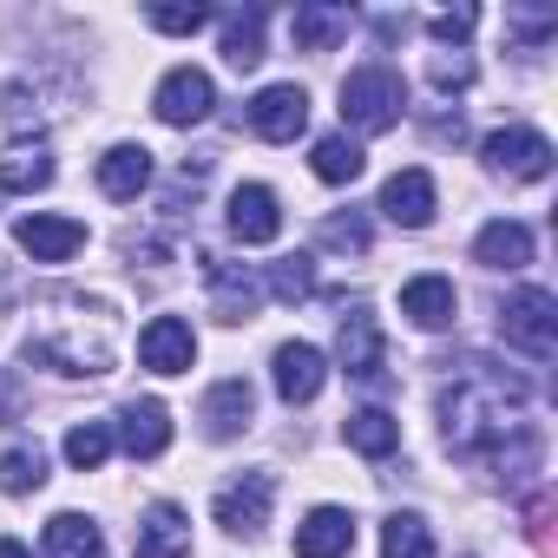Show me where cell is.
I'll return each instance as SVG.
<instances>
[{"mask_svg":"<svg viewBox=\"0 0 558 558\" xmlns=\"http://www.w3.org/2000/svg\"><path fill=\"white\" fill-rule=\"evenodd\" d=\"M27 362L86 381V375H112L119 362V323L106 303L80 296V290H40L34 296V323H27Z\"/></svg>","mask_w":558,"mask_h":558,"instance_id":"obj_1","label":"cell"},{"mask_svg":"<svg viewBox=\"0 0 558 558\" xmlns=\"http://www.w3.org/2000/svg\"><path fill=\"white\" fill-rule=\"evenodd\" d=\"M440 440L453 453H493L506 434H519V408H525V381L493 368L486 355H466L453 368V381L440 388Z\"/></svg>","mask_w":558,"mask_h":558,"instance_id":"obj_2","label":"cell"},{"mask_svg":"<svg viewBox=\"0 0 558 558\" xmlns=\"http://www.w3.org/2000/svg\"><path fill=\"white\" fill-rule=\"evenodd\" d=\"M401 112H408V86L395 66H355L342 80V119L355 132H388V125H401Z\"/></svg>","mask_w":558,"mask_h":558,"instance_id":"obj_3","label":"cell"},{"mask_svg":"<svg viewBox=\"0 0 558 558\" xmlns=\"http://www.w3.org/2000/svg\"><path fill=\"white\" fill-rule=\"evenodd\" d=\"M499 336H506V349L551 362L558 355V296L551 290H512L499 303Z\"/></svg>","mask_w":558,"mask_h":558,"instance_id":"obj_4","label":"cell"},{"mask_svg":"<svg viewBox=\"0 0 558 558\" xmlns=\"http://www.w3.org/2000/svg\"><path fill=\"white\" fill-rule=\"evenodd\" d=\"M269 506H276V480H269V473H243V480H230V486L210 499V519H217L230 538H256V532L269 525Z\"/></svg>","mask_w":558,"mask_h":558,"instance_id":"obj_5","label":"cell"},{"mask_svg":"<svg viewBox=\"0 0 558 558\" xmlns=\"http://www.w3.org/2000/svg\"><path fill=\"white\" fill-rule=\"evenodd\" d=\"M480 151H486V171H499V178H525L532 184V178L551 171V138L532 132V125H499Z\"/></svg>","mask_w":558,"mask_h":558,"instance_id":"obj_6","label":"cell"},{"mask_svg":"<svg viewBox=\"0 0 558 558\" xmlns=\"http://www.w3.org/2000/svg\"><path fill=\"white\" fill-rule=\"evenodd\" d=\"M151 106H158V119H165V125H204V119H210V106H217V86H210V73H204V66H171V73L158 80Z\"/></svg>","mask_w":558,"mask_h":558,"instance_id":"obj_7","label":"cell"},{"mask_svg":"<svg viewBox=\"0 0 558 558\" xmlns=\"http://www.w3.org/2000/svg\"><path fill=\"white\" fill-rule=\"evenodd\" d=\"M310 125V93L303 86H263L250 99V132L269 138V145H296Z\"/></svg>","mask_w":558,"mask_h":558,"instance_id":"obj_8","label":"cell"},{"mask_svg":"<svg viewBox=\"0 0 558 558\" xmlns=\"http://www.w3.org/2000/svg\"><path fill=\"white\" fill-rule=\"evenodd\" d=\"M434 210H440V191H434V178H427L421 165H408V171H395V178L381 184V217H388V223H401V230H427Z\"/></svg>","mask_w":558,"mask_h":558,"instance_id":"obj_9","label":"cell"},{"mask_svg":"<svg viewBox=\"0 0 558 558\" xmlns=\"http://www.w3.org/2000/svg\"><path fill=\"white\" fill-rule=\"evenodd\" d=\"M381 355H388L381 323H375L368 303H355V310L342 316V329H336V362H342L355 381H375V375H381Z\"/></svg>","mask_w":558,"mask_h":558,"instance_id":"obj_10","label":"cell"},{"mask_svg":"<svg viewBox=\"0 0 558 558\" xmlns=\"http://www.w3.org/2000/svg\"><path fill=\"white\" fill-rule=\"evenodd\" d=\"M14 236H21V250H27L34 263H66V256H80V250H86V223H80V217H53V210L21 217V223H14Z\"/></svg>","mask_w":558,"mask_h":558,"instance_id":"obj_11","label":"cell"},{"mask_svg":"<svg viewBox=\"0 0 558 558\" xmlns=\"http://www.w3.org/2000/svg\"><path fill=\"white\" fill-rule=\"evenodd\" d=\"M138 362H145L151 375H184V368L197 362V336H191V323H184V316H151L145 336H138Z\"/></svg>","mask_w":558,"mask_h":558,"instance_id":"obj_12","label":"cell"},{"mask_svg":"<svg viewBox=\"0 0 558 558\" xmlns=\"http://www.w3.org/2000/svg\"><path fill=\"white\" fill-rule=\"evenodd\" d=\"M197 421H204V434L210 440H236L250 421H256V388L243 381V375H230V381H217L210 395H204V408H197Z\"/></svg>","mask_w":558,"mask_h":558,"instance_id":"obj_13","label":"cell"},{"mask_svg":"<svg viewBox=\"0 0 558 558\" xmlns=\"http://www.w3.org/2000/svg\"><path fill=\"white\" fill-rule=\"evenodd\" d=\"M283 230V204H276L269 184H236L230 191V236L236 243H276Z\"/></svg>","mask_w":558,"mask_h":558,"instance_id":"obj_14","label":"cell"},{"mask_svg":"<svg viewBox=\"0 0 558 558\" xmlns=\"http://www.w3.org/2000/svg\"><path fill=\"white\" fill-rule=\"evenodd\" d=\"M323 381H329L323 349H310V342H283V349H276V395H283L290 408L316 401V395H323Z\"/></svg>","mask_w":558,"mask_h":558,"instance_id":"obj_15","label":"cell"},{"mask_svg":"<svg viewBox=\"0 0 558 558\" xmlns=\"http://www.w3.org/2000/svg\"><path fill=\"white\" fill-rule=\"evenodd\" d=\"M132 460H158L165 447H171V408L165 401H132V408H119V434H112Z\"/></svg>","mask_w":558,"mask_h":558,"instance_id":"obj_16","label":"cell"},{"mask_svg":"<svg viewBox=\"0 0 558 558\" xmlns=\"http://www.w3.org/2000/svg\"><path fill=\"white\" fill-rule=\"evenodd\" d=\"M401 316L414 323V329H453V316H460V296H453V283L447 276H414V283H401Z\"/></svg>","mask_w":558,"mask_h":558,"instance_id":"obj_17","label":"cell"},{"mask_svg":"<svg viewBox=\"0 0 558 558\" xmlns=\"http://www.w3.org/2000/svg\"><path fill=\"white\" fill-rule=\"evenodd\" d=\"M355 551V512L342 506H316L296 525V558H349Z\"/></svg>","mask_w":558,"mask_h":558,"instance_id":"obj_18","label":"cell"},{"mask_svg":"<svg viewBox=\"0 0 558 558\" xmlns=\"http://www.w3.org/2000/svg\"><path fill=\"white\" fill-rule=\"evenodd\" d=\"M138 558H191V519H184V506H171V499L145 506V519H138Z\"/></svg>","mask_w":558,"mask_h":558,"instance_id":"obj_19","label":"cell"},{"mask_svg":"<svg viewBox=\"0 0 558 558\" xmlns=\"http://www.w3.org/2000/svg\"><path fill=\"white\" fill-rule=\"evenodd\" d=\"M473 263H486V269H525L532 263V230L519 217H493L473 236Z\"/></svg>","mask_w":558,"mask_h":558,"instance_id":"obj_20","label":"cell"},{"mask_svg":"<svg viewBox=\"0 0 558 558\" xmlns=\"http://www.w3.org/2000/svg\"><path fill=\"white\" fill-rule=\"evenodd\" d=\"M145 184H151V151H145V145H112V151L99 158V191H106V197L132 204Z\"/></svg>","mask_w":558,"mask_h":558,"instance_id":"obj_21","label":"cell"},{"mask_svg":"<svg viewBox=\"0 0 558 558\" xmlns=\"http://www.w3.org/2000/svg\"><path fill=\"white\" fill-rule=\"evenodd\" d=\"M204 276H210V290H217L223 323H243V316L256 310V296H263L256 276H250V269H236V263H223V256H204Z\"/></svg>","mask_w":558,"mask_h":558,"instance_id":"obj_22","label":"cell"},{"mask_svg":"<svg viewBox=\"0 0 558 558\" xmlns=\"http://www.w3.org/2000/svg\"><path fill=\"white\" fill-rule=\"evenodd\" d=\"M47 184H53V151H47L40 138H34V145L14 138L8 158H0V191H21V197H27V191H47Z\"/></svg>","mask_w":558,"mask_h":558,"instance_id":"obj_23","label":"cell"},{"mask_svg":"<svg viewBox=\"0 0 558 558\" xmlns=\"http://www.w3.org/2000/svg\"><path fill=\"white\" fill-rule=\"evenodd\" d=\"M342 440H349L355 453H368V460H388V453L401 447V421H395L388 408H362V414L342 421Z\"/></svg>","mask_w":558,"mask_h":558,"instance_id":"obj_24","label":"cell"},{"mask_svg":"<svg viewBox=\"0 0 558 558\" xmlns=\"http://www.w3.org/2000/svg\"><path fill=\"white\" fill-rule=\"evenodd\" d=\"M47 558H106V538L86 512H53L47 519Z\"/></svg>","mask_w":558,"mask_h":558,"instance_id":"obj_25","label":"cell"},{"mask_svg":"<svg viewBox=\"0 0 558 558\" xmlns=\"http://www.w3.org/2000/svg\"><path fill=\"white\" fill-rule=\"evenodd\" d=\"M290 34H296L303 53H329V47L349 34V8H323V0H310V8L290 14Z\"/></svg>","mask_w":558,"mask_h":558,"instance_id":"obj_26","label":"cell"},{"mask_svg":"<svg viewBox=\"0 0 558 558\" xmlns=\"http://www.w3.org/2000/svg\"><path fill=\"white\" fill-rule=\"evenodd\" d=\"M310 165H316V178H323V184H355V178L368 171V151H362L349 132H329V138H316Z\"/></svg>","mask_w":558,"mask_h":558,"instance_id":"obj_27","label":"cell"},{"mask_svg":"<svg viewBox=\"0 0 558 558\" xmlns=\"http://www.w3.org/2000/svg\"><path fill=\"white\" fill-rule=\"evenodd\" d=\"M263 27H269V14H263V8H243V14H230V21H223V60H230L236 73L263 60Z\"/></svg>","mask_w":558,"mask_h":558,"instance_id":"obj_28","label":"cell"},{"mask_svg":"<svg viewBox=\"0 0 558 558\" xmlns=\"http://www.w3.org/2000/svg\"><path fill=\"white\" fill-rule=\"evenodd\" d=\"M263 290H269L276 303H310V296H316V263H310V256H276V263L263 269Z\"/></svg>","mask_w":558,"mask_h":558,"instance_id":"obj_29","label":"cell"},{"mask_svg":"<svg viewBox=\"0 0 558 558\" xmlns=\"http://www.w3.org/2000/svg\"><path fill=\"white\" fill-rule=\"evenodd\" d=\"M381 558H434V532L421 512H395L381 525Z\"/></svg>","mask_w":558,"mask_h":558,"instance_id":"obj_30","label":"cell"},{"mask_svg":"<svg viewBox=\"0 0 558 558\" xmlns=\"http://www.w3.org/2000/svg\"><path fill=\"white\" fill-rule=\"evenodd\" d=\"M47 486V453L40 447H8L0 453V493H40Z\"/></svg>","mask_w":558,"mask_h":558,"instance_id":"obj_31","label":"cell"},{"mask_svg":"<svg viewBox=\"0 0 558 558\" xmlns=\"http://www.w3.org/2000/svg\"><path fill=\"white\" fill-rule=\"evenodd\" d=\"M106 453H112V421H80V427L66 434V460H73L80 473H99Z\"/></svg>","mask_w":558,"mask_h":558,"instance_id":"obj_32","label":"cell"},{"mask_svg":"<svg viewBox=\"0 0 558 558\" xmlns=\"http://www.w3.org/2000/svg\"><path fill=\"white\" fill-rule=\"evenodd\" d=\"M427 80H434L440 93H460V86H473V53H460V47L434 53V60H427Z\"/></svg>","mask_w":558,"mask_h":558,"instance_id":"obj_33","label":"cell"},{"mask_svg":"<svg viewBox=\"0 0 558 558\" xmlns=\"http://www.w3.org/2000/svg\"><path fill=\"white\" fill-rule=\"evenodd\" d=\"M506 27H512L525 47H545V40L558 34V14H551V8H512V14H506Z\"/></svg>","mask_w":558,"mask_h":558,"instance_id":"obj_34","label":"cell"},{"mask_svg":"<svg viewBox=\"0 0 558 558\" xmlns=\"http://www.w3.org/2000/svg\"><path fill=\"white\" fill-rule=\"evenodd\" d=\"M145 21L158 34H197V27H210V8H197V0H191V8H151Z\"/></svg>","mask_w":558,"mask_h":558,"instance_id":"obj_35","label":"cell"},{"mask_svg":"<svg viewBox=\"0 0 558 558\" xmlns=\"http://www.w3.org/2000/svg\"><path fill=\"white\" fill-rule=\"evenodd\" d=\"M323 243L362 256V250H368V217H355V210H349V217H329V223H323Z\"/></svg>","mask_w":558,"mask_h":558,"instance_id":"obj_36","label":"cell"},{"mask_svg":"<svg viewBox=\"0 0 558 558\" xmlns=\"http://www.w3.org/2000/svg\"><path fill=\"white\" fill-rule=\"evenodd\" d=\"M473 27H480V14H473V8H453V14H434V21H427V34H434L440 47H460Z\"/></svg>","mask_w":558,"mask_h":558,"instance_id":"obj_37","label":"cell"},{"mask_svg":"<svg viewBox=\"0 0 558 558\" xmlns=\"http://www.w3.org/2000/svg\"><path fill=\"white\" fill-rule=\"evenodd\" d=\"M0 558H34V551H27L21 538H0Z\"/></svg>","mask_w":558,"mask_h":558,"instance_id":"obj_38","label":"cell"}]
</instances>
